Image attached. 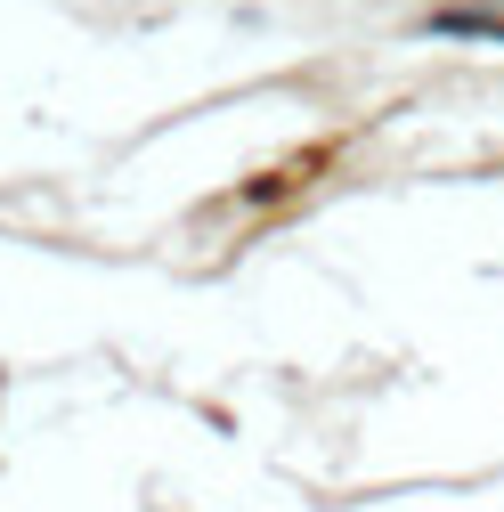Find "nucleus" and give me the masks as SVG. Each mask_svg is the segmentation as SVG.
<instances>
[{"instance_id": "nucleus-2", "label": "nucleus", "mask_w": 504, "mask_h": 512, "mask_svg": "<svg viewBox=\"0 0 504 512\" xmlns=\"http://www.w3.org/2000/svg\"><path fill=\"white\" fill-rule=\"evenodd\" d=\"M431 33H480V41H504V9H431Z\"/></svg>"}, {"instance_id": "nucleus-1", "label": "nucleus", "mask_w": 504, "mask_h": 512, "mask_svg": "<svg viewBox=\"0 0 504 512\" xmlns=\"http://www.w3.org/2000/svg\"><path fill=\"white\" fill-rule=\"evenodd\" d=\"M334 155H342L334 139H326V147H301V155H285V163H269L261 179H244V187H236V204H244V212H269V204H285V196H301V187L318 179V171H326Z\"/></svg>"}]
</instances>
